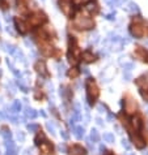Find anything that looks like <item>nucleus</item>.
Listing matches in <instances>:
<instances>
[{
	"label": "nucleus",
	"mask_w": 148,
	"mask_h": 155,
	"mask_svg": "<svg viewBox=\"0 0 148 155\" xmlns=\"http://www.w3.org/2000/svg\"><path fill=\"white\" fill-rule=\"evenodd\" d=\"M85 87H87V97H88V102H89L91 106L94 104V102L100 95V90H98V86L96 85L92 78H89L87 82H85Z\"/></svg>",
	"instance_id": "nucleus-1"
},
{
	"label": "nucleus",
	"mask_w": 148,
	"mask_h": 155,
	"mask_svg": "<svg viewBox=\"0 0 148 155\" xmlns=\"http://www.w3.org/2000/svg\"><path fill=\"white\" fill-rule=\"evenodd\" d=\"M74 24L79 30H89V29L94 28V21L89 17H87V16H84V15H79L77 17L75 18Z\"/></svg>",
	"instance_id": "nucleus-2"
},
{
	"label": "nucleus",
	"mask_w": 148,
	"mask_h": 155,
	"mask_svg": "<svg viewBox=\"0 0 148 155\" xmlns=\"http://www.w3.org/2000/svg\"><path fill=\"white\" fill-rule=\"evenodd\" d=\"M130 31H131V34H133L135 38H142L143 34H144V26H143V22L140 21L139 18L134 20L133 24L130 25Z\"/></svg>",
	"instance_id": "nucleus-3"
},
{
	"label": "nucleus",
	"mask_w": 148,
	"mask_h": 155,
	"mask_svg": "<svg viewBox=\"0 0 148 155\" xmlns=\"http://www.w3.org/2000/svg\"><path fill=\"white\" fill-rule=\"evenodd\" d=\"M59 5H60L62 12H63L67 17H72L74 9H72V4H71L70 0H59Z\"/></svg>",
	"instance_id": "nucleus-4"
},
{
	"label": "nucleus",
	"mask_w": 148,
	"mask_h": 155,
	"mask_svg": "<svg viewBox=\"0 0 148 155\" xmlns=\"http://www.w3.org/2000/svg\"><path fill=\"white\" fill-rule=\"evenodd\" d=\"M45 21H46V16L41 12L34 13V15H32L30 18H29V24L32 26H39L41 24H43Z\"/></svg>",
	"instance_id": "nucleus-5"
},
{
	"label": "nucleus",
	"mask_w": 148,
	"mask_h": 155,
	"mask_svg": "<svg viewBox=\"0 0 148 155\" xmlns=\"http://www.w3.org/2000/svg\"><path fill=\"white\" fill-rule=\"evenodd\" d=\"M131 140H133V143L135 145L136 149H144L147 146L146 140L139 134H131Z\"/></svg>",
	"instance_id": "nucleus-6"
},
{
	"label": "nucleus",
	"mask_w": 148,
	"mask_h": 155,
	"mask_svg": "<svg viewBox=\"0 0 148 155\" xmlns=\"http://www.w3.org/2000/svg\"><path fill=\"white\" fill-rule=\"evenodd\" d=\"M124 110H126V114H127V115L135 114V110H136V103H135V100L131 99V98H129V99L126 100V104H124Z\"/></svg>",
	"instance_id": "nucleus-7"
},
{
	"label": "nucleus",
	"mask_w": 148,
	"mask_h": 155,
	"mask_svg": "<svg viewBox=\"0 0 148 155\" xmlns=\"http://www.w3.org/2000/svg\"><path fill=\"white\" fill-rule=\"evenodd\" d=\"M34 68H35V71H37V73L39 76H47V69H46V64H45V61H37L35 63V65H34Z\"/></svg>",
	"instance_id": "nucleus-8"
},
{
	"label": "nucleus",
	"mask_w": 148,
	"mask_h": 155,
	"mask_svg": "<svg viewBox=\"0 0 148 155\" xmlns=\"http://www.w3.org/2000/svg\"><path fill=\"white\" fill-rule=\"evenodd\" d=\"M16 28H17V30L20 31V34H26L29 30L28 24H26L25 21H22V20H20V18L16 20Z\"/></svg>",
	"instance_id": "nucleus-9"
},
{
	"label": "nucleus",
	"mask_w": 148,
	"mask_h": 155,
	"mask_svg": "<svg viewBox=\"0 0 148 155\" xmlns=\"http://www.w3.org/2000/svg\"><path fill=\"white\" fill-rule=\"evenodd\" d=\"M70 154L71 155H87L88 153L83 146H80V145H74L70 149Z\"/></svg>",
	"instance_id": "nucleus-10"
},
{
	"label": "nucleus",
	"mask_w": 148,
	"mask_h": 155,
	"mask_svg": "<svg viewBox=\"0 0 148 155\" xmlns=\"http://www.w3.org/2000/svg\"><path fill=\"white\" fill-rule=\"evenodd\" d=\"M123 8L126 9L129 13H133V15L139 13V7H138V4H136V3H134V1H127L126 5H124Z\"/></svg>",
	"instance_id": "nucleus-11"
},
{
	"label": "nucleus",
	"mask_w": 148,
	"mask_h": 155,
	"mask_svg": "<svg viewBox=\"0 0 148 155\" xmlns=\"http://www.w3.org/2000/svg\"><path fill=\"white\" fill-rule=\"evenodd\" d=\"M136 85L142 90H148V74H144L136 80Z\"/></svg>",
	"instance_id": "nucleus-12"
},
{
	"label": "nucleus",
	"mask_w": 148,
	"mask_h": 155,
	"mask_svg": "<svg viewBox=\"0 0 148 155\" xmlns=\"http://www.w3.org/2000/svg\"><path fill=\"white\" fill-rule=\"evenodd\" d=\"M39 147H41V150L43 151L45 154H51L52 153V150H54V147H52V145L49 142V141H43L41 145H39Z\"/></svg>",
	"instance_id": "nucleus-13"
},
{
	"label": "nucleus",
	"mask_w": 148,
	"mask_h": 155,
	"mask_svg": "<svg viewBox=\"0 0 148 155\" xmlns=\"http://www.w3.org/2000/svg\"><path fill=\"white\" fill-rule=\"evenodd\" d=\"M131 124H133V127L135 128L136 130H140V129L143 128V121H142V119L138 117V116H134L133 119H131Z\"/></svg>",
	"instance_id": "nucleus-14"
},
{
	"label": "nucleus",
	"mask_w": 148,
	"mask_h": 155,
	"mask_svg": "<svg viewBox=\"0 0 148 155\" xmlns=\"http://www.w3.org/2000/svg\"><path fill=\"white\" fill-rule=\"evenodd\" d=\"M85 11L87 12H89V13H96L97 11H98V7H97V4L94 1H88L87 3V7H85Z\"/></svg>",
	"instance_id": "nucleus-15"
},
{
	"label": "nucleus",
	"mask_w": 148,
	"mask_h": 155,
	"mask_svg": "<svg viewBox=\"0 0 148 155\" xmlns=\"http://www.w3.org/2000/svg\"><path fill=\"white\" fill-rule=\"evenodd\" d=\"M74 134H75V137H76L77 140H81V138L84 137V134H85L84 128L83 127H74Z\"/></svg>",
	"instance_id": "nucleus-16"
},
{
	"label": "nucleus",
	"mask_w": 148,
	"mask_h": 155,
	"mask_svg": "<svg viewBox=\"0 0 148 155\" xmlns=\"http://www.w3.org/2000/svg\"><path fill=\"white\" fill-rule=\"evenodd\" d=\"M83 59L85 63H93L96 60V56L92 54L91 51H85V52H83Z\"/></svg>",
	"instance_id": "nucleus-17"
},
{
	"label": "nucleus",
	"mask_w": 148,
	"mask_h": 155,
	"mask_svg": "<svg viewBox=\"0 0 148 155\" xmlns=\"http://www.w3.org/2000/svg\"><path fill=\"white\" fill-rule=\"evenodd\" d=\"M20 111H21V102L15 100L13 104L11 106V108H9V112H11V114H17V112H20Z\"/></svg>",
	"instance_id": "nucleus-18"
},
{
	"label": "nucleus",
	"mask_w": 148,
	"mask_h": 155,
	"mask_svg": "<svg viewBox=\"0 0 148 155\" xmlns=\"http://www.w3.org/2000/svg\"><path fill=\"white\" fill-rule=\"evenodd\" d=\"M119 64L124 68V71H129V72L131 71V69H134V67H135V64H134L133 61H123L122 59L119 60Z\"/></svg>",
	"instance_id": "nucleus-19"
},
{
	"label": "nucleus",
	"mask_w": 148,
	"mask_h": 155,
	"mask_svg": "<svg viewBox=\"0 0 148 155\" xmlns=\"http://www.w3.org/2000/svg\"><path fill=\"white\" fill-rule=\"evenodd\" d=\"M0 134L3 136V138H5V140H9V138H12V132L8 129L7 127H3L1 130H0Z\"/></svg>",
	"instance_id": "nucleus-20"
},
{
	"label": "nucleus",
	"mask_w": 148,
	"mask_h": 155,
	"mask_svg": "<svg viewBox=\"0 0 148 155\" xmlns=\"http://www.w3.org/2000/svg\"><path fill=\"white\" fill-rule=\"evenodd\" d=\"M25 116L29 117V119H35L37 117V112H35V110H33V108H30V107H26Z\"/></svg>",
	"instance_id": "nucleus-21"
},
{
	"label": "nucleus",
	"mask_w": 148,
	"mask_h": 155,
	"mask_svg": "<svg viewBox=\"0 0 148 155\" xmlns=\"http://www.w3.org/2000/svg\"><path fill=\"white\" fill-rule=\"evenodd\" d=\"M67 74H68V77H71V78H76V77H79V74H80V71H79V68H71Z\"/></svg>",
	"instance_id": "nucleus-22"
},
{
	"label": "nucleus",
	"mask_w": 148,
	"mask_h": 155,
	"mask_svg": "<svg viewBox=\"0 0 148 155\" xmlns=\"http://www.w3.org/2000/svg\"><path fill=\"white\" fill-rule=\"evenodd\" d=\"M100 134H98V132L96 129H92L91 130V141H93V142H98L100 141Z\"/></svg>",
	"instance_id": "nucleus-23"
},
{
	"label": "nucleus",
	"mask_w": 148,
	"mask_h": 155,
	"mask_svg": "<svg viewBox=\"0 0 148 155\" xmlns=\"http://www.w3.org/2000/svg\"><path fill=\"white\" fill-rule=\"evenodd\" d=\"M45 140H46V138H45V134L42 133V132H39L37 136H35V138H34V142H35V145H37V146H39V145L42 143L41 141H45Z\"/></svg>",
	"instance_id": "nucleus-24"
},
{
	"label": "nucleus",
	"mask_w": 148,
	"mask_h": 155,
	"mask_svg": "<svg viewBox=\"0 0 148 155\" xmlns=\"http://www.w3.org/2000/svg\"><path fill=\"white\" fill-rule=\"evenodd\" d=\"M3 46H4V47H5L4 50H5L7 52H8L9 55H13V54H15V51H16L15 46H12V44H9V43H4Z\"/></svg>",
	"instance_id": "nucleus-25"
},
{
	"label": "nucleus",
	"mask_w": 148,
	"mask_h": 155,
	"mask_svg": "<svg viewBox=\"0 0 148 155\" xmlns=\"http://www.w3.org/2000/svg\"><path fill=\"white\" fill-rule=\"evenodd\" d=\"M104 140L106 141V142H109V143H114V134H111V133H105V134H104Z\"/></svg>",
	"instance_id": "nucleus-26"
},
{
	"label": "nucleus",
	"mask_w": 148,
	"mask_h": 155,
	"mask_svg": "<svg viewBox=\"0 0 148 155\" xmlns=\"http://www.w3.org/2000/svg\"><path fill=\"white\" fill-rule=\"evenodd\" d=\"M57 67H58V73H59V76H60V74H63V73H64V69H66V67H64V63L59 61Z\"/></svg>",
	"instance_id": "nucleus-27"
},
{
	"label": "nucleus",
	"mask_w": 148,
	"mask_h": 155,
	"mask_svg": "<svg viewBox=\"0 0 148 155\" xmlns=\"http://www.w3.org/2000/svg\"><path fill=\"white\" fill-rule=\"evenodd\" d=\"M46 128H47L49 129V132H50V133L52 134V136H55V127L54 125H52L50 121H47V123H46Z\"/></svg>",
	"instance_id": "nucleus-28"
},
{
	"label": "nucleus",
	"mask_w": 148,
	"mask_h": 155,
	"mask_svg": "<svg viewBox=\"0 0 148 155\" xmlns=\"http://www.w3.org/2000/svg\"><path fill=\"white\" fill-rule=\"evenodd\" d=\"M26 128H28L29 132H37L39 129V127L37 124H28V125H26Z\"/></svg>",
	"instance_id": "nucleus-29"
},
{
	"label": "nucleus",
	"mask_w": 148,
	"mask_h": 155,
	"mask_svg": "<svg viewBox=\"0 0 148 155\" xmlns=\"http://www.w3.org/2000/svg\"><path fill=\"white\" fill-rule=\"evenodd\" d=\"M16 56V59H17V60H20V61H24V54H22L21 51H18V50H16L15 51V54H13Z\"/></svg>",
	"instance_id": "nucleus-30"
},
{
	"label": "nucleus",
	"mask_w": 148,
	"mask_h": 155,
	"mask_svg": "<svg viewBox=\"0 0 148 155\" xmlns=\"http://www.w3.org/2000/svg\"><path fill=\"white\" fill-rule=\"evenodd\" d=\"M5 147H7V149H13V147H16L15 142H13L11 138H9V140H5Z\"/></svg>",
	"instance_id": "nucleus-31"
},
{
	"label": "nucleus",
	"mask_w": 148,
	"mask_h": 155,
	"mask_svg": "<svg viewBox=\"0 0 148 155\" xmlns=\"http://www.w3.org/2000/svg\"><path fill=\"white\" fill-rule=\"evenodd\" d=\"M124 0H108V3H109L110 5H121Z\"/></svg>",
	"instance_id": "nucleus-32"
},
{
	"label": "nucleus",
	"mask_w": 148,
	"mask_h": 155,
	"mask_svg": "<svg viewBox=\"0 0 148 155\" xmlns=\"http://www.w3.org/2000/svg\"><path fill=\"white\" fill-rule=\"evenodd\" d=\"M88 1H89V0H72V3H74L75 5H81V4H87Z\"/></svg>",
	"instance_id": "nucleus-33"
},
{
	"label": "nucleus",
	"mask_w": 148,
	"mask_h": 155,
	"mask_svg": "<svg viewBox=\"0 0 148 155\" xmlns=\"http://www.w3.org/2000/svg\"><path fill=\"white\" fill-rule=\"evenodd\" d=\"M122 146H123L126 150H130L131 145H130V142H129V141H127V140H124V138H123V140H122Z\"/></svg>",
	"instance_id": "nucleus-34"
},
{
	"label": "nucleus",
	"mask_w": 148,
	"mask_h": 155,
	"mask_svg": "<svg viewBox=\"0 0 148 155\" xmlns=\"http://www.w3.org/2000/svg\"><path fill=\"white\" fill-rule=\"evenodd\" d=\"M7 155H17V149L13 147V149H7Z\"/></svg>",
	"instance_id": "nucleus-35"
},
{
	"label": "nucleus",
	"mask_w": 148,
	"mask_h": 155,
	"mask_svg": "<svg viewBox=\"0 0 148 155\" xmlns=\"http://www.w3.org/2000/svg\"><path fill=\"white\" fill-rule=\"evenodd\" d=\"M17 140L20 141V142H24L25 141V134L22 133V132H18L17 133Z\"/></svg>",
	"instance_id": "nucleus-36"
},
{
	"label": "nucleus",
	"mask_w": 148,
	"mask_h": 155,
	"mask_svg": "<svg viewBox=\"0 0 148 155\" xmlns=\"http://www.w3.org/2000/svg\"><path fill=\"white\" fill-rule=\"evenodd\" d=\"M123 78H124V81H131V74H130L129 71H126L123 73Z\"/></svg>",
	"instance_id": "nucleus-37"
},
{
	"label": "nucleus",
	"mask_w": 148,
	"mask_h": 155,
	"mask_svg": "<svg viewBox=\"0 0 148 155\" xmlns=\"http://www.w3.org/2000/svg\"><path fill=\"white\" fill-rule=\"evenodd\" d=\"M114 18H116V12H111L109 15H106V20H109V21H113Z\"/></svg>",
	"instance_id": "nucleus-38"
},
{
	"label": "nucleus",
	"mask_w": 148,
	"mask_h": 155,
	"mask_svg": "<svg viewBox=\"0 0 148 155\" xmlns=\"http://www.w3.org/2000/svg\"><path fill=\"white\" fill-rule=\"evenodd\" d=\"M140 95L143 97V99H144V100H147V102H148V90H146V93H144L143 90H140Z\"/></svg>",
	"instance_id": "nucleus-39"
},
{
	"label": "nucleus",
	"mask_w": 148,
	"mask_h": 155,
	"mask_svg": "<svg viewBox=\"0 0 148 155\" xmlns=\"http://www.w3.org/2000/svg\"><path fill=\"white\" fill-rule=\"evenodd\" d=\"M60 136L63 137V140H66V141H67L68 138H70V136H68V133H67L66 130H62V132H60Z\"/></svg>",
	"instance_id": "nucleus-40"
},
{
	"label": "nucleus",
	"mask_w": 148,
	"mask_h": 155,
	"mask_svg": "<svg viewBox=\"0 0 148 155\" xmlns=\"http://www.w3.org/2000/svg\"><path fill=\"white\" fill-rule=\"evenodd\" d=\"M8 119L12 121L13 124H18V117H16V116H8Z\"/></svg>",
	"instance_id": "nucleus-41"
},
{
	"label": "nucleus",
	"mask_w": 148,
	"mask_h": 155,
	"mask_svg": "<svg viewBox=\"0 0 148 155\" xmlns=\"http://www.w3.org/2000/svg\"><path fill=\"white\" fill-rule=\"evenodd\" d=\"M97 37H98V34H97V33H94V34H92V35H91V42H93V43H96V42H97Z\"/></svg>",
	"instance_id": "nucleus-42"
},
{
	"label": "nucleus",
	"mask_w": 148,
	"mask_h": 155,
	"mask_svg": "<svg viewBox=\"0 0 148 155\" xmlns=\"http://www.w3.org/2000/svg\"><path fill=\"white\" fill-rule=\"evenodd\" d=\"M34 98H35V99H41V98H42V94H39L38 91H35V93H34Z\"/></svg>",
	"instance_id": "nucleus-43"
},
{
	"label": "nucleus",
	"mask_w": 148,
	"mask_h": 155,
	"mask_svg": "<svg viewBox=\"0 0 148 155\" xmlns=\"http://www.w3.org/2000/svg\"><path fill=\"white\" fill-rule=\"evenodd\" d=\"M113 120H114V115L109 114V115H108V121H113Z\"/></svg>",
	"instance_id": "nucleus-44"
},
{
	"label": "nucleus",
	"mask_w": 148,
	"mask_h": 155,
	"mask_svg": "<svg viewBox=\"0 0 148 155\" xmlns=\"http://www.w3.org/2000/svg\"><path fill=\"white\" fill-rule=\"evenodd\" d=\"M97 108H98V112H104V111H105V107H104L102 104H100Z\"/></svg>",
	"instance_id": "nucleus-45"
},
{
	"label": "nucleus",
	"mask_w": 148,
	"mask_h": 155,
	"mask_svg": "<svg viewBox=\"0 0 148 155\" xmlns=\"http://www.w3.org/2000/svg\"><path fill=\"white\" fill-rule=\"evenodd\" d=\"M4 18H5V21H7V22H9V21L12 20V18H11V16H9L8 13H5V17H4Z\"/></svg>",
	"instance_id": "nucleus-46"
},
{
	"label": "nucleus",
	"mask_w": 148,
	"mask_h": 155,
	"mask_svg": "<svg viewBox=\"0 0 148 155\" xmlns=\"http://www.w3.org/2000/svg\"><path fill=\"white\" fill-rule=\"evenodd\" d=\"M32 154H33L32 149H26V150H25V155H32Z\"/></svg>",
	"instance_id": "nucleus-47"
},
{
	"label": "nucleus",
	"mask_w": 148,
	"mask_h": 155,
	"mask_svg": "<svg viewBox=\"0 0 148 155\" xmlns=\"http://www.w3.org/2000/svg\"><path fill=\"white\" fill-rule=\"evenodd\" d=\"M83 72H84V73H85V74H87V76H88V74H89V69H88L87 67H84V68H83Z\"/></svg>",
	"instance_id": "nucleus-48"
},
{
	"label": "nucleus",
	"mask_w": 148,
	"mask_h": 155,
	"mask_svg": "<svg viewBox=\"0 0 148 155\" xmlns=\"http://www.w3.org/2000/svg\"><path fill=\"white\" fill-rule=\"evenodd\" d=\"M100 151H101V153H104V151H106V147H105L104 145H100Z\"/></svg>",
	"instance_id": "nucleus-49"
},
{
	"label": "nucleus",
	"mask_w": 148,
	"mask_h": 155,
	"mask_svg": "<svg viewBox=\"0 0 148 155\" xmlns=\"http://www.w3.org/2000/svg\"><path fill=\"white\" fill-rule=\"evenodd\" d=\"M7 30H8V33H9V34H15V33H13V30H12V28H11V26H8V28H7Z\"/></svg>",
	"instance_id": "nucleus-50"
},
{
	"label": "nucleus",
	"mask_w": 148,
	"mask_h": 155,
	"mask_svg": "<svg viewBox=\"0 0 148 155\" xmlns=\"http://www.w3.org/2000/svg\"><path fill=\"white\" fill-rule=\"evenodd\" d=\"M39 115H41L42 117H46V116H47V115H46V112H45V111H42V110L39 111Z\"/></svg>",
	"instance_id": "nucleus-51"
},
{
	"label": "nucleus",
	"mask_w": 148,
	"mask_h": 155,
	"mask_svg": "<svg viewBox=\"0 0 148 155\" xmlns=\"http://www.w3.org/2000/svg\"><path fill=\"white\" fill-rule=\"evenodd\" d=\"M7 116H5V115L4 114H3V111H0V120H3V119H5Z\"/></svg>",
	"instance_id": "nucleus-52"
},
{
	"label": "nucleus",
	"mask_w": 148,
	"mask_h": 155,
	"mask_svg": "<svg viewBox=\"0 0 148 155\" xmlns=\"http://www.w3.org/2000/svg\"><path fill=\"white\" fill-rule=\"evenodd\" d=\"M96 121H97L98 125H104V123H102V120H101V119H96Z\"/></svg>",
	"instance_id": "nucleus-53"
},
{
	"label": "nucleus",
	"mask_w": 148,
	"mask_h": 155,
	"mask_svg": "<svg viewBox=\"0 0 148 155\" xmlns=\"http://www.w3.org/2000/svg\"><path fill=\"white\" fill-rule=\"evenodd\" d=\"M59 150H60V151H66V147H64V146H62V145H60V146H59Z\"/></svg>",
	"instance_id": "nucleus-54"
},
{
	"label": "nucleus",
	"mask_w": 148,
	"mask_h": 155,
	"mask_svg": "<svg viewBox=\"0 0 148 155\" xmlns=\"http://www.w3.org/2000/svg\"><path fill=\"white\" fill-rule=\"evenodd\" d=\"M144 44H146V46H147V47H148V39H147V41H146V42H144Z\"/></svg>",
	"instance_id": "nucleus-55"
},
{
	"label": "nucleus",
	"mask_w": 148,
	"mask_h": 155,
	"mask_svg": "<svg viewBox=\"0 0 148 155\" xmlns=\"http://www.w3.org/2000/svg\"><path fill=\"white\" fill-rule=\"evenodd\" d=\"M106 155H111V154H110V151H106Z\"/></svg>",
	"instance_id": "nucleus-56"
},
{
	"label": "nucleus",
	"mask_w": 148,
	"mask_h": 155,
	"mask_svg": "<svg viewBox=\"0 0 148 155\" xmlns=\"http://www.w3.org/2000/svg\"><path fill=\"white\" fill-rule=\"evenodd\" d=\"M1 73H3V72H1V69H0V76H1Z\"/></svg>",
	"instance_id": "nucleus-57"
},
{
	"label": "nucleus",
	"mask_w": 148,
	"mask_h": 155,
	"mask_svg": "<svg viewBox=\"0 0 148 155\" xmlns=\"http://www.w3.org/2000/svg\"><path fill=\"white\" fill-rule=\"evenodd\" d=\"M127 155H135V154H127Z\"/></svg>",
	"instance_id": "nucleus-58"
},
{
	"label": "nucleus",
	"mask_w": 148,
	"mask_h": 155,
	"mask_svg": "<svg viewBox=\"0 0 148 155\" xmlns=\"http://www.w3.org/2000/svg\"><path fill=\"white\" fill-rule=\"evenodd\" d=\"M0 31H1V26H0Z\"/></svg>",
	"instance_id": "nucleus-59"
}]
</instances>
